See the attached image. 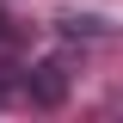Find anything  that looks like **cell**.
<instances>
[{
    "mask_svg": "<svg viewBox=\"0 0 123 123\" xmlns=\"http://www.w3.org/2000/svg\"><path fill=\"white\" fill-rule=\"evenodd\" d=\"M0 43H6V18H0Z\"/></svg>",
    "mask_w": 123,
    "mask_h": 123,
    "instance_id": "obj_2",
    "label": "cell"
},
{
    "mask_svg": "<svg viewBox=\"0 0 123 123\" xmlns=\"http://www.w3.org/2000/svg\"><path fill=\"white\" fill-rule=\"evenodd\" d=\"M25 92H31V105H62L68 98V74H62V62H37L25 74Z\"/></svg>",
    "mask_w": 123,
    "mask_h": 123,
    "instance_id": "obj_1",
    "label": "cell"
}]
</instances>
